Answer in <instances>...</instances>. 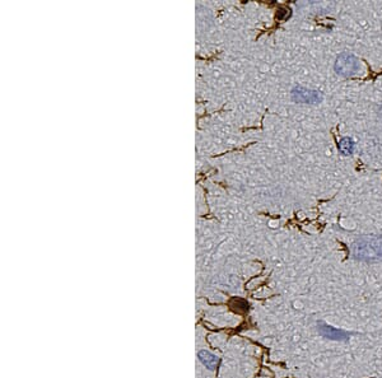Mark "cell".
Here are the masks:
<instances>
[{
	"instance_id": "obj_3",
	"label": "cell",
	"mask_w": 382,
	"mask_h": 378,
	"mask_svg": "<svg viewBox=\"0 0 382 378\" xmlns=\"http://www.w3.org/2000/svg\"><path fill=\"white\" fill-rule=\"evenodd\" d=\"M292 96L294 101L299 103H319L323 99V94L320 92L303 88V87H296L292 92Z\"/></svg>"
},
{
	"instance_id": "obj_5",
	"label": "cell",
	"mask_w": 382,
	"mask_h": 378,
	"mask_svg": "<svg viewBox=\"0 0 382 378\" xmlns=\"http://www.w3.org/2000/svg\"><path fill=\"white\" fill-rule=\"evenodd\" d=\"M338 148H339V152L343 156H350L353 153V150H354V142L350 138H343L338 144Z\"/></svg>"
},
{
	"instance_id": "obj_4",
	"label": "cell",
	"mask_w": 382,
	"mask_h": 378,
	"mask_svg": "<svg viewBox=\"0 0 382 378\" xmlns=\"http://www.w3.org/2000/svg\"><path fill=\"white\" fill-rule=\"evenodd\" d=\"M317 330L321 336H324L326 339H331V340H348L350 336V334H348L347 331L335 329V327L330 326L328 324H324V322H319Z\"/></svg>"
},
{
	"instance_id": "obj_1",
	"label": "cell",
	"mask_w": 382,
	"mask_h": 378,
	"mask_svg": "<svg viewBox=\"0 0 382 378\" xmlns=\"http://www.w3.org/2000/svg\"><path fill=\"white\" fill-rule=\"evenodd\" d=\"M352 255L355 260L367 263L382 260V236H364L358 238L352 246Z\"/></svg>"
},
{
	"instance_id": "obj_2",
	"label": "cell",
	"mask_w": 382,
	"mask_h": 378,
	"mask_svg": "<svg viewBox=\"0 0 382 378\" xmlns=\"http://www.w3.org/2000/svg\"><path fill=\"white\" fill-rule=\"evenodd\" d=\"M334 69L338 74L343 75V77H352L359 69V61L354 55L344 52V54H340L338 56L335 65H334Z\"/></svg>"
}]
</instances>
